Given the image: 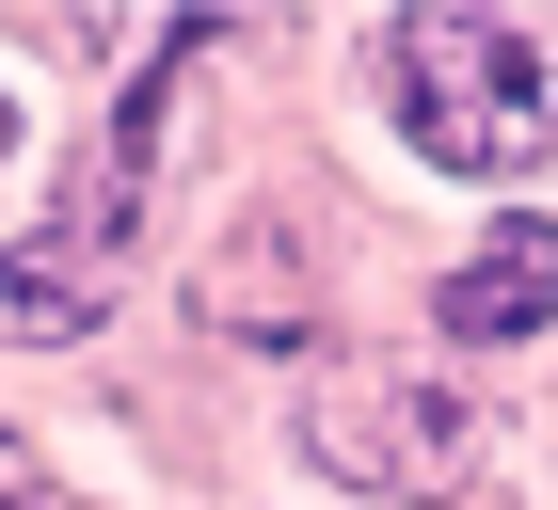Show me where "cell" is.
Returning a JSON list of instances; mask_svg holds the SVG:
<instances>
[{
    "label": "cell",
    "instance_id": "cell-6",
    "mask_svg": "<svg viewBox=\"0 0 558 510\" xmlns=\"http://www.w3.org/2000/svg\"><path fill=\"white\" fill-rule=\"evenodd\" d=\"M0 510H16V447H0Z\"/></svg>",
    "mask_w": 558,
    "mask_h": 510
},
{
    "label": "cell",
    "instance_id": "cell-5",
    "mask_svg": "<svg viewBox=\"0 0 558 510\" xmlns=\"http://www.w3.org/2000/svg\"><path fill=\"white\" fill-rule=\"evenodd\" d=\"M271 271H288V240H271V223H240V255H223V288H208L223 336H288V288H271Z\"/></svg>",
    "mask_w": 558,
    "mask_h": 510
},
{
    "label": "cell",
    "instance_id": "cell-1",
    "mask_svg": "<svg viewBox=\"0 0 558 510\" xmlns=\"http://www.w3.org/2000/svg\"><path fill=\"white\" fill-rule=\"evenodd\" d=\"M384 81H399V127L447 175L558 160V16H399Z\"/></svg>",
    "mask_w": 558,
    "mask_h": 510
},
{
    "label": "cell",
    "instance_id": "cell-4",
    "mask_svg": "<svg viewBox=\"0 0 558 510\" xmlns=\"http://www.w3.org/2000/svg\"><path fill=\"white\" fill-rule=\"evenodd\" d=\"M543 319H558V223H478V255L447 271V336L511 351V336H543Z\"/></svg>",
    "mask_w": 558,
    "mask_h": 510
},
{
    "label": "cell",
    "instance_id": "cell-8",
    "mask_svg": "<svg viewBox=\"0 0 558 510\" xmlns=\"http://www.w3.org/2000/svg\"><path fill=\"white\" fill-rule=\"evenodd\" d=\"M0 144H16V112H0Z\"/></svg>",
    "mask_w": 558,
    "mask_h": 510
},
{
    "label": "cell",
    "instance_id": "cell-2",
    "mask_svg": "<svg viewBox=\"0 0 558 510\" xmlns=\"http://www.w3.org/2000/svg\"><path fill=\"white\" fill-rule=\"evenodd\" d=\"M175 64H192V48H175ZM175 64L129 81V112H112V144H96V175H81V208L0 255V336H81L96 303H112V271H129V240H144V160H160V127H175Z\"/></svg>",
    "mask_w": 558,
    "mask_h": 510
},
{
    "label": "cell",
    "instance_id": "cell-3",
    "mask_svg": "<svg viewBox=\"0 0 558 510\" xmlns=\"http://www.w3.org/2000/svg\"><path fill=\"white\" fill-rule=\"evenodd\" d=\"M303 463L351 478V495H447L463 478V399L430 367H336L303 399Z\"/></svg>",
    "mask_w": 558,
    "mask_h": 510
},
{
    "label": "cell",
    "instance_id": "cell-7",
    "mask_svg": "<svg viewBox=\"0 0 558 510\" xmlns=\"http://www.w3.org/2000/svg\"><path fill=\"white\" fill-rule=\"evenodd\" d=\"M16 510H64V495H16Z\"/></svg>",
    "mask_w": 558,
    "mask_h": 510
}]
</instances>
